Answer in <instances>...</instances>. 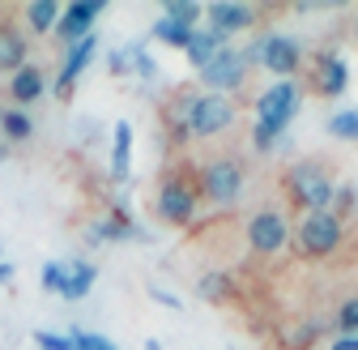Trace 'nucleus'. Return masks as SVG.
I'll return each instance as SVG.
<instances>
[{"instance_id":"0eeeda50","label":"nucleus","mask_w":358,"mask_h":350,"mask_svg":"<svg viewBox=\"0 0 358 350\" xmlns=\"http://www.w3.org/2000/svg\"><path fill=\"white\" fill-rule=\"evenodd\" d=\"M201 192L217 205H231L239 192H243V167L235 158H213L205 171H201Z\"/></svg>"},{"instance_id":"2eb2a0df","label":"nucleus","mask_w":358,"mask_h":350,"mask_svg":"<svg viewBox=\"0 0 358 350\" xmlns=\"http://www.w3.org/2000/svg\"><path fill=\"white\" fill-rule=\"evenodd\" d=\"M222 48H227V38H222V34H213V30H192V38H188V60L196 64V69H205Z\"/></svg>"},{"instance_id":"c756f323","label":"nucleus","mask_w":358,"mask_h":350,"mask_svg":"<svg viewBox=\"0 0 358 350\" xmlns=\"http://www.w3.org/2000/svg\"><path fill=\"white\" fill-rule=\"evenodd\" d=\"M13 278V265H5V260H0V282H9Z\"/></svg>"},{"instance_id":"1a4fd4ad","label":"nucleus","mask_w":358,"mask_h":350,"mask_svg":"<svg viewBox=\"0 0 358 350\" xmlns=\"http://www.w3.org/2000/svg\"><path fill=\"white\" fill-rule=\"evenodd\" d=\"M158 214L166 218V223H188V218L196 214V188L184 184V180H166L158 188Z\"/></svg>"},{"instance_id":"bb28decb","label":"nucleus","mask_w":358,"mask_h":350,"mask_svg":"<svg viewBox=\"0 0 358 350\" xmlns=\"http://www.w3.org/2000/svg\"><path fill=\"white\" fill-rule=\"evenodd\" d=\"M73 350H115V346H111L107 337H99V333H81V329H77V333H73Z\"/></svg>"},{"instance_id":"6ab92c4d","label":"nucleus","mask_w":358,"mask_h":350,"mask_svg":"<svg viewBox=\"0 0 358 350\" xmlns=\"http://www.w3.org/2000/svg\"><path fill=\"white\" fill-rule=\"evenodd\" d=\"M320 90H324V94H341V90H345V64H341V56H324Z\"/></svg>"},{"instance_id":"cd10ccee","label":"nucleus","mask_w":358,"mask_h":350,"mask_svg":"<svg viewBox=\"0 0 358 350\" xmlns=\"http://www.w3.org/2000/svg\"><path fill=\"white\" fill-rule=\"evenodd\" d=\"M34 342L43 350H73V337H60V333H34Z\"/></svg>"},{"instance_id":"393cba45","label":"nucleus","mask_w":358,"mask_h":350,"mask_svg":"<svg viewBox=\"0 0 358 350\" xmlns=\"http://www.w3.org/2000/svg\"><path fill=\"white\" fill-rule=\"evenodd\" d=\"M227 286H231V282H227V274H205L196 290H201V299H209V303H217L222 295H227Z\"/></svg>"},{"instance_id":"f8f14e48","label":"nucleus","mask_w":358,"mask_h":350,"mask_svg":"<svg viewBox=\"0 0 358 350\" xmlns=\"http://www.w3.org/2000/svg\"><path fill=\"white\" fill-rule=\"evenodd\" d=\"M26 64V38L17 26L0 22V73H17Z\"/></svg>"},{"instance_id":"6e6552de","label":"nucleus","mask_w":358,"mask_h":350,"mask_svg":"<svg viewBox=\"0 0 358 350\" xmlns=\"http://www.w3.org/2000/svg\"><path fill=\"white\" fill-rule=\"evenodd\" d=\"M248 244L256 252H278L286 244V218L278 209H260L248 218Z\"/></svg>"},{"instance_id":"dca6fc26","label":"nucleus","mask_w":358,"mask_h":350,"mask_svg":"<svg viewBox=\"0 0 358 350\" xmlns=\"http://www.w3.org/2000/svg\"><path fill=\"white\" fill-rule=\"evenodd\" d=\"M128 158H132V124L120 120L115 124V146H111V180L128 175Z\"/></svg>"},{"instance_id":"9d476101","label":"nucleus","mask_w":358,"mask_h":350,"mask_svg":"<svg viewBox=\"0 0 358 350\" xmlns=\"http://www.w3.org/2000/svg\"><path fill=\"white\" fill-rule=\"evenodd\" d=\"M99 9H103L99 0H90V5H85V0H77V5H69V9H64V18L56 22V34H64V38H73V43H77V38H85V34H90V26H94V18H99Z\"/></svg>"},{"instance_id":"f257e3e1","label":"nucleus","mask_w":358,"mask_h":350,"mask_svg":"<svg viewBox=\"0 0 358 350\" xmlns=\"http://www.w3.org/2000/svg\"><path fill=\"white\" fill-rule=\"evenodd\" d=\"M299 111V85L294 81H278V85H268V90L260 94L256 103V146L268 150L278 137H282V128L290 124V115Z\"/></svg>"},{"instance_id":"4be33fe9","label":"nucleus","mask_w":358,"mask_h":350,"mask_svg":"<svg viewBox=\"0 0 358 350\" xmlns=\"http://www.w3.org/2000/svg\"><path fill=\"white\" fill-rule=\"evenodd\" d=\"M329 137L358 141V111H337V115L329 120Z\"/></svg>"},{"instance_id":"7ed1b4c3","label":"nucleus","mask_w":358,"mask_h":350,"mask_svg":"<svg viewBox=\"0 0 358 350\" xmlns=\"http://www.w3.org/2000/svg\"><path fill=\"white\" fill-rule=\"evenodd\" d=\"M235 124V103L227 94H196L184 107V128L188 137H213L222 128Z\"/></svg>"},{"instance_id":"5701e85b","label":"nucleus","mask_w":358,"mask_h":350,"mask_svg":"<svg viewBox=\"0 0 358 350\" xmlns=\"http://www.w3.org/2000/svg\"><path fill=\"white\" fill-rule=\"evenodd\" d=\"M337 329L341 337H358V299H345L337 308Z\"/></svg>"},{"instance_id":"423d86ee","label":"nucleus","mask_w":358,"mask_h":350,"mask_svg":"<svg viewBox=\"0 0 358 350\" xmlns=\"http://www.w3.org/2000/svg\"><path fill=\"white\" fill-rule=\"evenodd\" d=\"M248 52L239 48H222L205 69H201V81L209 85V94H222V90H239L243 77H248Z\"/></svg>"},{"instance_id":"a878e982","label":"nucleus","mask_w":358,"mask_h":350,"mask_svg":"<svg viewBox=\"0 0 358 350\" xmlns=\"http://www.w3.org/2000/svg\"><path fill=\"white\" fill-rule=\"evenodd\" d=\"M64 282H69V270L64 265H56V260H48V265H43V286H48V290H64Z\"/></svg>"},{"instance_id":"c85d7f7f","label":"nucleus","mask_w":358,"mask_h":350,"mask_svg":"<svg viewBox=\"0 0 358 350\" xmlns=\"http://www.w3.org/2000/svg\"><path fill=\"white\" fill-rule=\"evenodd\" d=\"M329 350H358V337H337Z\"/></svg>"},{"instance_id":"f03ea898","label":"nucleus","mask_w":358,"mask_h":350,"mask_svg":"<svg viewBox=\"0 0 358 350\" xmlns=\"http://www.w3.org/2000/svg\"><path fill=\"white\" fill-rule=\"evenodd\" d=\"M286 184H290V197H294L299 205H307V214L333 209L337 184H333V175H329L324 167H316V162H299V167H290Z\"/></svg>"},{"instance_id":"20e7f679","label":"nucleus","mask_w":358,"mask_h":350,"mask_svg":"<svg viewBox=\"0 0 358 350\" xmlns=\"http://www.w3.org/2000/svg\"><path fill=\"white\" fill-rule=\"evenodd\" d=\"M337 244H341V218L333 214V209H316V214H307L303 218V227H299V248H303V256H329V252H337Z\"/></svg>"},{"instance_id":"b1692460","label":"nucleus","mask_w":358,"mask_h":350,"mask_svg":"<svg viewBox=\"0 0 358 350\" xmlns=\"http://www.w3.org/2000/svg\"><path fill=\"white\" fill-rule=\"evenodd\" d=\"M196 5H188V0H175V5H166V13L162 18H171V22H179V26H188V30H196Z\"/></svg>"},{"instance_id":"aec40b11","label":"nucleus","mask_w":358,"mask_h":350,"mask_svg":"<svg viewBox=\"0 0 358 350\" xmlns=\"http://www.w3.org/2000/svg\"><path fill=\"white\" fill-rule=\"evenodd\" d=\"M26 22H30L34 30H52V26L60 22V9L52 5V0H34V5H26Z\"/></svg>"},{"instance_id":"ddd939ff","label":"nucleus","mask_w":358,"mask_h":350,"mask_svg":"<svg viewBox=\"0 0 358 350\" xmlns=\"http://www.w3.org/2000/svg\"><path fill=\"white\" fill-rule=\"evenodd\" d=\"M43 85H48L43 69H34V64H22V69L13 73V81H9V94H13V103H17V107H26V103H34V99L43 94Z\"/></svg>"},{"instance_id":"9b49d317","label":"nucleus","mask_w":358,"mask_h":350,"mask_svg":"<svg viewBox=\"0 0 358 350\" xmlns=\"http://www.w3.org/2000/svg\"><path fill=\"white\" fill-rule=\"evenodd\" d=\"M252 22H256V9H252V5H213V9H209V26H213V34H222V38H227L231 30L252 26Z\"/></svg>"},{"instance_id":"f3484780","label":"nucleus","mask_w":358,"mask_h":350,"mask_svg":"<svg viewBox=\"0 0 358 350\" xmlns=\"http://www.w3.org/2000/svg\"><path fill=\"white\" fill-rule=\"evenodd\" d=\"M90 282H94V265H90V260H77V265L69 270V282H64V299H81L85 290H90Z\"/></svg>"},{"instance_id":"a211bd4d","label":"nucleus","mask_w":358,"mask_h":350,"mask_svg":"<svg viewBox=\"0 0 358 350\" xmlns=\"http://www.w3.org/2000/svg\"><path fill=\"white\" fill-rule=\"evenodd\" d=\"M0 128H5L9 141H26L34 124H30V115H26L22 107H9V111H0Z\"/></svg>"},{"instance_id":"412c9836","label":"nucleus","mask_w":358,"mask_h":350,"mask_svg":"<svg viewBox=\"0 0 358 350\" xmlns=\"http://www.w3.org/2000/svg\"><path fill=\"white\" fill-rule=\"evenodd\" d=\"M154 38H162V43H175V48H188L192 30H188V26H179V22H171V18H158V22H154Z\"/></svg>"},{"instance_id":"4468645a","label":"nucleus","mask_w":358,"mask_h":350,"mask_svg":"<svg viewBox=\"0 0 358 350\" xmlns=\"http://www.w3.org/2000/svg\"><path fill=\"white\" fill-rule=\"evenodd\" d=\"M94 48H99V38L94 34H85V38H77L73 48H69V60H64V73H60V90H69V85L77 81V73L94 60Z\"/></svg>"},{"instance_id":"39448f33","label":"nucleus","mask_w":358,"mask_h":350,"mask_svg":"<svg viewBox=\"0 0 358 350\" xmlns=\"http://www.w3.org/2000/svg\"><path fill=\"white\" fill-rule=\"evenodd\" d=\"M248 60L260 64V69H268V73H278V77H290V73L299 69L303 52H299V43H294L290 34H264V38L252 43Z\"/></svg>"}]
</instances>
